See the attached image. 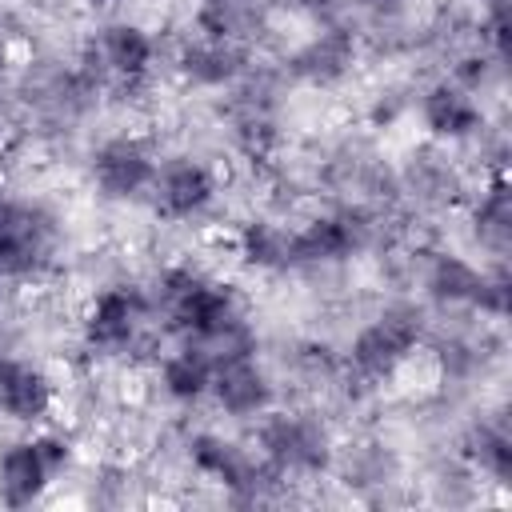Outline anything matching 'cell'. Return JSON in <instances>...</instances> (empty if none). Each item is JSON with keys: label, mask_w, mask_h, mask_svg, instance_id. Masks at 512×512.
<instances>
[{"label": "cell", "mask_w": 512, "mask_h": 512, "mask_svg": "<svg viewBox=\"0 0 512 512\" xmlns=\"http://www.w3.org/2000/svg\"><path fill=\"white\" fill-rule=\"evenodd\" d=\"M212 388L220 396V404L236 416H248V412H260L268 404V384H264V372L248 360V356H232V360H220L216 364V376H212Z\"/></svg>", "instance_id": "5"}, {"label": "cell", "mask_w": 512, "mask_h": 512, "mask_svg": "<svg viewBox=\"0 0 512 512\" xmlns=\"http://www.w3.org/2000/svg\"><path fill=\"white\" fill-rule=\"evenodd\" d=\"M164 308H168L172 324H180L192 336L220 332L236 320L232 296L216 284H204L200 276H188V272H172L164 280Z\"/></svg>", "instance_id": "1"}, {"label": "cell", "mask_w": 512, "mask_h": 512, "mask_svg": "<svg viewBox=\"0 0 512 512\" xmlns=\"http://www.w3.org/2000/svg\"><path fill=\"white\" fill-rule=\"evenodd\" d=\"M44 224L16 204H0V276H20L44 256Z\"/></svg>", "instance_id": "3"}, {"label": "cell", "mask_w": 512, "mask_h": 512, "mask_svg": "<svg viewBox=\"0 0 512 512\" xmlns=\"http://www.w3.org/2000/svg\"><path fill=\"white\" fill-rule=\"evenodd\" d=\"M480 460H484L496 476H508V472H512V448H508V436H500V432H480Z\"/></svg>", "instance_id": "20"}, {"label": "cell", "mask_w": 512, "mask_h": 512, "mask_svg": "<svg viewBox=\"0 0 512 512\" xmlns=\"http://www.w3.org/2000/svg\"><path fill=\"white\" fill-rule=\"evenodd\" d=\"M184 68H188V76H196V80H224V76H232L236 56H232V48H228L224 40L212 36L208 44H196V48L184 52Z\"/></svg>", "instance_id": "17"}, {"label": "cell", "mask_w": 512, "mask_h": 512, "mask_svg": "<svg viewBox=\"0 0 512 512\" xmlns=\"http://www.w3.org/2000/svg\"><path fill=\"white\" fill-rule=\"evenodd\" d=\"M264 448L272 460L288 464V468H320L324 464V436L304 424V420H292V416H280L264 428Z\"/></svg>", "instance_id": "6"}, {"label": "cell", "mask_w": 512, "mask_h": 512, "mask_svg": "<svg viewBox=\"0 0 512 512\" xmlns=\"http://www.w3.org/2000/svg\"><path fill=\"white\" fill-rule=\"evenodd\" d=\"M164 384H168V392L172 396H180V400H196L208 384H212V368H208V360L200 356V352H180V356H172L168 364H164Z\"/></svg>", "instance_id": "15"}, {"label": "cell", "mask_w": 512, "mask_h": 512, "mask_svg": "<svg viewBox=\"0 0 512 512\" xmlns=\"http://www.w3.org/2000/svg\"><path fill=\"white\" fill-rule=\"evenodd\" d=\"M48 404H52V388L36 368L0 360V412L16 420H36L48 412Z\"/></svg>", "instance_id": "7"}, {"label": "cell", "mask_w": 512, "mask_h": 512, "mask_svg": "<svg viewBox=\"0 0 512 512\" xmlns=\"http://www.w3.org/2000/svg\"><path fill=\"white\" fill-rule=\"evenodd\" d=\"M96 4H112V0H96Z\"/></svg>", "instance_id": "24"}, {"label": "cell", "mask_w": 512, "mask_h": 512, "mask_svg": "<svg viewBox=\"0 0 512 512\" xmlns=\"http://www.w3.org/2000/svg\"><path fill=\"white\" fill-rule=\"evenodd\" d=\"M244 256L260 268L292 264V236L280 232L276 224H248L244 228Z\"/></svg>", "instance_id": "14"}, {"label": "cell", "mask_w": 512, "mask_h": 512, "mask_svg": "<svg viewBox=\"0 0 512 512\" xmlns=\"http://www.w3.org/2000/svg\"><path fill=\"white\" fill-rule=\"evenodd\" d=\"M304 4H324V0H304Z\"/></svg>", "instance_id": "23"}, {"label": "cell", "mask_w": 512, "mask_h": 512, "mask_svg": "<svg viewBox=\"0 0 512 512\" xmlns=\"http://www.w3.org/2000/svg\"><path fill=\"white\" fill-rule=\"evenodd\" d=\"M368 4H376V8H380V4H392V0H368Z\"/></svg>", "instance_id": "22"}, {"label": "cell", "mask_w": 512, "mask_h": 512, "mask_svg": "<svg viewBox=\"0 0 512 512\" xmlns=\"http://www.w3.org/2000/svg\"><path fill=\"white\" fill-rule=\"evenodd\" d=\"M480 232L488 240H496V244L508 240V232H512V200H508V188L504 184H496L488 192V200L480 204Z\"/></svg>", "instance_id": "19"}, {"label": "cell", "mask_w": 512, "mask_h": 512, "mask_svg": "<svg viewBox=\"0 0 512 512\" xmlns=\"http://www.w3.org/2000/svg\"><path fill=\"white\" fill-rule=\"evenodd\" d=\"M416 336H420L416 312L392 308V312H384L372 328H364V332L356 336L352 360H356V368L368 372V376H388V372L408 356V348L416 344Z\"/></svg>", "instance_id": "2"}, {"label": "cell", "mask_w": 512, "mask_h": 512, "mask_svg": "<svg viewBox=\"0 0 512 512\" xmlns=\"http://www.w3.org/2000/svg\"><path fill=\"white\" fill-rule=\"evenodd\" d=\"M424 120H428V128L440 132V136H464V132H472V128L480 124V112H476V104H472L468 92L440 84V88L424 100Z\"/></svg>", "instance_id": "12"}, {"label": "cell", "mask_w": 512, "mask_h": 512, "mask_svg": "<svg viewBox=\"0 0 512 512\" xmlns=\"http://www.w3.org/2000/svg\"><path fill=\"white\" fill-rule=\"evenodd\" d=\"M48 472H52V468H48V460L40 456L36 440H32V444H12V448L4 452V460H0V496H4V504H12V508L32 504V500L44 492Z\"/></svg>", "instance_id": "4"}, {"label": "cell", "mask_w": 512, "mask_h": 512, "mask_svg": "<svg viewBox=\"0 0 512 512\" xmlns=\"http://www.w3.org/2000/svg\"><path fill=\"white\" fill-rule=\"evenodd\" d=\"M104 56H108V64H112L116 72L140 76V72L148 68V60H152V44H148V36H144L140 28H132V24H112V28L104 32Z\"/></svg>", "instance_id": "13"}, {"label": "cell", "mask_w": 512, "mask_h": 512, "mask_svg": "<svg viewBox=\"0 0 512 512\" xmlns=\"http://www.w3.org/2000/svg\"><path fill=\"white\" fill-rule=\"evenodd\" d=\"M36 448H40V456L48 460V468H60V464L68 460V448H64V440H56V436H40Z\"/></svg>", "instance_id": "21"}, {"label": "cell", "mask_w": 512, "mask_h": 512, "mask_svg": "<svg viewBox=\"0 0 512 512\" xmlns=\"http://www.w3.org/2000/svg\"><path fill=\"white\" fill-rule=\"evenodd\" d=\"M148 180H152V164H148V156L136 144L116 140V144L100 148V156H96V184L108 196H132Z\"/></svg>", "instance_id": "8"}, {"label": "cell", "mask_w": 512, "mask_h": 512, "mask_svg": "<svg viewBox=\"0 0 512 512\" xmlns=\"http://www.w3.org/2000/svg\"><path fill=\"white\" fill-rule=\"evenodd\" d=\"M208 200H212V176L200 164L180 160V164H168L164 168V176H160V204H164V212L192 216Z\"/></svg>", "instance_id": "9"}, {"label": "cell", "mask_w": 512, "mask_h": 512, "mask_svg": "<svg viewBox=\"0 0 512 512\" xmlns=\"http://www.w3.org/2000/svg\"><path fill=\"white\" fill-rule=\"evenodd\" d=\"M192 456H196V464H200L204 472H216L224 484H240V480H244V464H240V456H236L228 444L212 440V436H200V440L192 444Z\"/></svg>", "instance_id": "18"}, {"label": "cell", "mask_w": 512, "mask_h": 512, "mask_svg": "<svg viewBox=\"0 0 512 512\" xmlns=\"http://www.w3.org/2000/svg\"><path fill=\"white\" fill-rule=\"evenodd\" d=\"M428 284H432V292H436L440 300H476L480 272L468 268V264L456 260V256H440L436 268H432V276H428Z\"/></svg>", "instance_id": "16"}, {"label": "cell", "mask_w": 512, "mask_h": 512, "mask_svg": "<svg viewBox=\"0 0 512 512\" xmlns=\"http://www.w3.org/2000/svg\"><path fill=\"white\" fill-rule=\"evenodd\" d=\"M356 244H360L356 224L344 216H328V220H316L292 236V260H340Z\"/></svg>", "instance_id": "10"}, {"label": "cell", "mask_w": 512, "mask_h": 512, "mask_svg": "<svg viewBox=\"0 0 512 512\" xmlns=\"http://www.w3.org/2000/svg\"><path fill=\"white\" fill-rule=\"evenodd\" d=\"M136 328V300L128 292H104L88 316V340L100 348H124Z\"/></svg>", "instance_id": "11"}]
</instances>
